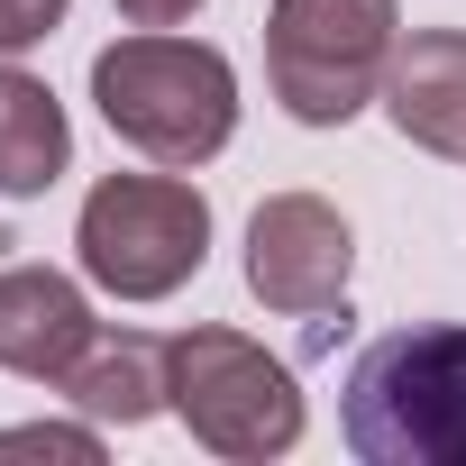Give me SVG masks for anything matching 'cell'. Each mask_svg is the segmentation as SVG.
Wrapping results in <instances>:
<instances>
[{
	"instance_id": "cell-9",
	"label": "cell",
	"mask_w": 466,
	"mask_h": 466,
	"mask_svg": "<svg viewBox=\"0 0 466 466\" xmlns=\"http://www.w3.org/2000/svg\"><path fill=\"white\" fill-rule=\"evenodd\" d=\"M56 393H65L83 420H119V430H137V420L174 411V339L101 329V339L74 357V375H65Z\"/></svg>"
},
{
	"instance_id": "cell-2",
	"label": "cell",
	"mask_w": 466,
	"mask_h": 466,
	"mask_svg": "<svg viewBox=\"0 0 466 466\" xmlns=\"http://www.w3.org/2000/svg\"><path fill=\"white\" fill-rule=\"evenodd\" d=\"M339 430L366 466H466V329H393L348 366Z\"/></svg>"
},
{
	"instance_id": "cell-12",
	"label": "cell",
	"mask_w": 466,
	"mask_h": 466,
	"mask_svg": "<svg viewBox=\"0 0 466 466\" xmlns=\"http://www.w3.org/2000/svg\"><path fill=\"white\" fill-rule=\"evenodd\" d=\"M56 28H65V0H0V65L28 56V46L56 37Z\"/></svg>"
},
{
	"instance_id": "cell-3",
	"label": "cell",
	"mask_w": 466,
	"mask_h": 466,
	"mask_svg": "<svg viewBox=\"0 0 466 466\" xmlns=\"http://www.w3.org/2000/svg\"><path fill=\"white\" fill-rule=\"evenodd\" d=\"M74 248H83V275L119 302H165L201 275L210 257V201L174 174H101L83 192V219H74Z\"/></svg>"
},
{
	"instance_id": "cell-6",
	"label": "cell",
	"mask_w": 466,
	"mask_h": 466,
	"mask_svg": "<svg viewBox=\"0 0 466 466\" xmlns=\"http://www.w3.org/2000/svg\"><path fill=\"white\" fill-rule=\"evenodd\" d=\"M348 266H357V238L320 192L257 201V219H248V293L266 311H284V320L348 311Z\"/></svg>"
},
{
	"instance_id": "cell-13",
	"label": "cell",
	"mask_w": 466,
	"mask_h": 466,
	"mask_svg": "<svg viewBox=\"0 0 466 466\" xmlns=\"http://www.w3.org/2000/svg\"><path fill=\"white\" fill-rule=\"evenodd\" d=\"M192 10H201V0H119V19H128V28H183Z\"/></svg>"
},
{
	"instance_id": "cell-7",
	"label": "cell",
	"mask_w": 466,
	"mask_h": 466,
	"mask_svg": "<svg viewBox=\"0 0 466 466\" xmlns=\"http://www.w3.org/2000/svg\"><path fill=\"white\" fill-rule=\"evenodd\" d=\"M101 339L92 302L74 275L56 266H0V366L28 375V384H65L74 357Z\"/></svg>"
},
{
	"instance_id": "cell-11",
	"label": "cell",
	"mask_w": 466,
	"mask_h": 466,
	"mask_svg": "<svg viewBox=\"0 0 466 466\" xmlns=\"http://www.w3.org/2000/svg\"><path fill=\"white\" fill-rule=\"evenodd\" d=\"M0 457H74V466H92V457H101V430L28 420V430H0Z\"/></svg>"
},
{
	"instance_id": "cell-5",
	"label": "cell",
	"mask_w": 466,
	"mask_h": 466,
	"mask_svg": "<svg viewBox=\"0 0 466 466\" xmlns=\"http://www.w3.org/2000/svg\"><path fill=\"white\" fill-rule=\"evenodd\" d=\"M174 420L210 457L266 466L302 439V384L284 357H266L238 329H183L174 339Z\"/></svg>"
},
{
	"instance_id": "cell-4",
	"label": "cell",
	"mask_w": 466,
	"mask_h": 466,
	"mask_svg": "<svg viewBox=\"0 0 466 466\" xmlns=\"http://www.w3.org/2000/svg\"><path fill=\"white\" fill-rule=\"evenodd\" d=\"M393 46V0H275L266 10V83L302 128H348L366 101H384Z\"/></svg>"
},
{
	"instance_id": "cell-1",
	"label": "cell",
	"mask_w": 466,
	"mask_h": 466,
	"mask_svg": "<svg viewBox=\"0 0 466 466\" xmlns=\"http://www.w3.org/2000/svg\"><path fill=\"white\" fill-rule=\"evenodd\" d=\"M92 101L110 119V137H128L156 165H210L228 137H238V74H228L219 46L201 37H165L137 28L119 46L92 56Z\"/></svg>"
},
{
	"instance_id": "cell-10",
	"label": "cell",
	"mask_w": 466,
	"mask_h": 466,
	"mask_svg": "<svg viewBox=\"0 0 466 466\" xmlns=\"http://www.w3.org/2000/svg\"><path fill=\"white\" fill-rule=\"evenodd\" d=\"M65 165H74V119H65V101H56L37 74L0 65V201L56 192Z\"/></svg>"
},
{
	"instance_id": "cell-8",
	"label": "cell",
	"mask_w": 466,
	"mask_h": 466,
	"mask_svg": "<svg viewBox=\"0 0 466 466\" xmlns=\"http://www.w3.org/2000/svg\"><path fill=\"white\" fill-rule=\"evenodd\" d=\"M384 119L430 156H466V28H411L393 46Z\"/></svg>"
}]
</instances>
